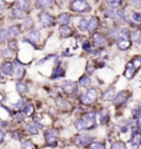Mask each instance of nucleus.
I'll list each match as a JSON object with an SVG mask.
<instances>
[{"label": "nucleus", "instance_id": "nucleus-1", "mask_svg": "<svg viewBox=\"0 0 141 149\" xmlns=\"http://www.w3.org/2000/svg\"><path fill=\"white\" fill-rule=\"evenodd\" d=\"M44 139H45V147H56L58 146V132L56 129H47L43 134Z\"/></svg>", "mask_w": 141, "mask_h": 149}, {"label": "nucleus", "instance_id": "nucleus-2", "mask_svg": "<svg viewBox=\"0 0 141 149\" xmlns=\"http://www.w3.org/2000/svg\"><path fill=\"white\" fill-rule=\"evenodd\" d=\"M69 8L75 12H88L90 10V6L87 3L86 0H73Z\"/></svg>", "mask_w": 141, "mask_h": 149}, {"label": "nucleus", "instance_id": "nucleus-3", "mask_svg": "<svg viewBox=\"0 0 141 149\" xmlns=\"http://www.w3.org/2000/svg\"><path fill=\"white\" fill-rule=\"evenodd\" d=\"M97 97V91L96 88H89L88 91H86L84 93L82 97H81V102L84 105H90L93 104Z\"/></svg>", "mask_w": 141, "mask_h": 149}, {"label": "nucleus", "instance_id": "nucleus-4", "mask_svg": "<svg viewBox=\"0 0 141 149\" xmlns=\"http://www.w3.org/2000/svg\"><path fill=\"white\" fill-rule=\"evenodd\" d=\"M92 141H93V137L90 135H87V134H79V135H76L74 137V144L78 147L86 146V145L90 144Z\"/></svg>", "mask_w": 141, "mask_h": 149}, {"label": "nucleus", "instance_id": "nucleus-5", "mask_svg": "<svg viewBox=\"0 0 141 149\" xmlns=\"http://www.w3.org/2000/svg\"><path fill=\"white\" fill-rule=\"evenodd\" d=\"M40 23H41L42 27L44 28L52 27L53 24H54V18L50 13L43 11V12L40 13Z\"/></svg>", "mask_w": 141, "mask_h": 149}, {"label": "nucleus", "instance_id": "nucleus-6", "mask_svg": "<svg viewBox=\"0 0 141 149\" xmlns=\"http://www.w3.org/2000/svg\"><path fill=\"white\" fill-rule=\"evenodd\" d=\"M74 126L76 128V130H78V132H82V130H87V129H90V128H93V124H90L88 123L85 118H81V119H77L75 124H74Z\"/></svg>", "mask_w": 141, "mask_h": 149}, {"label": "nucleus", "instance_id": "nucleus-7", "mask_svg": "<svg viewBox=\"0 0 141 149\" xmlns=\"http://www.w3.org/2000/svg\"><path fill=\"white\" fill-rule=\"evenodd\" d=\"M40 38H41V32L37 30V29H32L31 31L28 33L26 39H24V40L28 41V42H30L32 45H34L40 40Z\"/></svg>", "mask_w": 141, "mask_h": 149}, {"label": "nucleus", "instance_id": "nucleus-8", "mask_svg": "<svg viewBox=\"0 0 141 149\" xmlns=\"http://www.w3.org/2000/svg\"><path fill=\"white\" fill-rule=\"evenodd\" d=\"M0 72L6 76H11L15 72V66L11 62H3L0 66Z\"/></svg>", "mask_w": 141, "mask_h": 149}, {"label": "nucleus", "instance_id": "nucleus-9", "mask_svg": "<svg viewBox=\"0 0 141 149\" xmlns=\"http://www.w3.org/2000/svg\"><path fill=\"white\" fill-rule=\"evenodd\" d=\"M63 90H64L65 93L73 95L77 92V84L73 81H67V82H65L63 84Z\"/></svg>", "mask_w": 141, "mask_h": 149}, {"label": "nucleus", "instance_id": "nucleus-10", "mask_svg": "<svg viewBox=\"0 0 141 149\" xmlns=\"http://www.w3.org/2000/svg\"><path fill=\"white\" fill-rule=\"evenodd\" d=\"M65 75V71L61 65H56V68L54 69L52 75H51V80H56V79H61Z\"/></svg>", "mask_w": 141, "mask_h": 149}, {"label": "nucleus", "instance_id": "nucleus-11", "mask_svg": "<svg viewBox=\"0 0 141 149\" xmlns=\"http://www.w3.org/2000/svg\"><path fill=\"white\" fill-rule=\"evenodd\" d=\"M93 39H94V42L96 44V47H105L107 44V41L104 38V36H101L99 33H95L93 36Z\"/></svg>", "mask_w": 141, "mask_h": 149}, {"label": "nucleus", "instance_id": "nucleus-12", "mask_svg": "<svg viewBox=\"0 0 141 149\" xmlns=\"http://www.w3.org/2000/svg\"><path fill=\"white\" fill-rule=\"evenodd\" d=\"M30 0H17L16 1V7L18 9H21L23 11H26L30 9Z\"/></svg>", "mask_w": 141, "mask_h": 149}, {"label": "nucleus", "instance_id": "nucleus-13", "mask_svg": "<svg viewBox=\"0 0 141 149\" xmlns=\"http://www.w3.org/2000/svg\"><path fill=\"white\" fill-rule=\"evenodd\" d=\"M98 24H99V20H98L96 17H93L88 22V29H87V30H88L89 33H93V32L97 29Z\"/></svg>", "mask_w": 141, "mask_h": 149}, {"label": "nucleus", "instance_id": "nucleus-14", "mask_svg": "<svg viewBox=\"0 0 141 149\" xmlns=\"http://www.w3.org/2000/svg\"><path fill=\"white\" fill-rule=\"evenodd\" d=\"M26 129L28 130V133L31 134V135H38L40 128L38 127L37 125H35V123L33 122V123H29V124H26Z\"/></svg>", "mask_w": 141, "mask_h": 149}, {"label": "nucleus", "instance_id": "nucleus-15", "mask_svg": "<svg viewBox=\"0 0 141 149\" xmlns=\"http://www.w3.org/2000/svg\"><path fill=\"white\" fill-rule=\"evenodd\" d=\"M126 96H127V92H125V91H122V92H120V93H118L117 96L115 97V100H114V103H115L116 105H120V104H122V103L127 100Z\"/></svg>", "mask_w": 141, "mask_h": 149}, {"label": "nucleus", "instance_id": "nucleus-16", "mask_svg": "<svg viewBox=\"0 0 141 149\" xmlns=\"http://www.w3.org/2000/svg\"><path fill=\"white\" fill-rule=\"evenodd\" d=\"M58 22L61 23V26H67L71 22V16L68 13H61L58 18Z\"/></svg>", "mask_w": 141, "mask_h": 149}, {"label": "nucleus", "instance_id": "nucleus-17", "mask_svg": "<svg viewBox=\"0 0 141 149\" xmlns=\"http://www.w3.org/2000/svg\"><path fill=\"white\" fill-rule=\"evenodd\" d=\"M72 29L67 26H61L60 27V34L62 38H68L72 36Z\"/></svg>", "mask_w": 141, "mask_h": 149}, {"label": "nucleus", "instance_id": "nucleus-18", "mask_svg": "<svg viewBox=\"0 0 141 149\" xmlns=\"http://www.w3.org/2000/svg\"><path fill=\"white\" fill-rule=\"evenodd\" d=\"M117 44H118V48L120 49V50L125 51V50L130 48L131 43H130V41H129V39H119Z\"/></svg>", "mask_w": 141, "mask_h": 149}, {"label": "nucleus", "instance_id": "nucleus-19", "mask_svg": "<svg viewBox=\"0 0 141 149\" xmlns=\"http://www.w3.org/2000/svg\"><path fill=\"white\" fill-rule=\"evenodd\" d=\"M16 88H17V92L19 93V94H26L28 93V85H26V83H23V82H18L16 85Z\"/></svg>", "mask_w": 141, "mask_h": 149}, {"label": "nucleus", "instance_id": "nucleus-20", "mask_svg": "<svg viewBox=\"0 0 141 149\" xmlns=\"http://www.w3.org/2000/svg\"><path fill=\"white\" fill-rule=\"evenodd\" d=\"M11 15H12V17H13L15 19H22V18H26V11L16 8V9L12 10Z\"/></svg>", "mask_w": 141, "mask_h": 149}, {"label": "nucleus", "instance_id": "nucleus-21", "mask_svg": "<svg viewBox=\"0 0 141 149\" xmlns=\"http://www.w3.org/2000/svg\"><path fill=\"white\" fill-rule=\"evenodd\" d=\"M135 66H133V64L132 63H129L127 65V69H126V72H125V76L127 79H131L133 74H135Z\"/></svg>", "mask_w": 141, "mask_h": 149}, {"label": "nucleus", "instance_id": "nucleus-22", "mask_svg": "<svg viewBox=\"0 0 141 149\" xmlns=\"http://www.w3.org/2000/svg\"><path fill=\"white\" fill-rule=\"evenodd\" d=\"M33 111H34V108H33L31 104H26L22 108V113H23L24 116H31L32 114H33Z\"/></svg>", "mask_w": 141, "mask_h": 149}, {"label": "nucleus", "instance_id": "nucleus-23", "mask_svg": "<svg viewBox=\"0 0 141 149\" xmlns=\"http://www.w3.org/2000/svg\"><path fill=\"white\" fill-rule=\"evenodd\" d=\"M78 84L82 86V87H88V86L90 85V79H89L88 76L84 75V76H82L78 80Z\"/></svg>", "mask_w": 141, "mask_h": 149}, {"label": "nucleus", "instance_id": "nucleus-24", "mask_svg": "<svg viewBox=\"0 0 141 149\" xmlns=\"http://www.w3.org/2000/svg\"><path fill=\"white\" fill-rule=\"evenodd\" d=\"M8 32H9V36H10V37L16 38V37H18V34L20 33V28H19V26H11V27L9 28Z\"/></svg>", "mask_w": 141, "mask_h": 149}, {"label": "nucleus", "instance_id": "nucleus-25", "mask_svg": "<svg viewBox=\"0 0 141 149\" xmlns=\"http://www.w3.org/2000/svg\"><path fill=\"white\" fill-rule=\"evenodd\" d=\"M22 149H37V146L32 140L26 139L24 141H22Z\"/></svg>", "mask_w": 141, "mask_h": 149}, {"label": "nucleus", "instance_id": "nucleus-26", "mask_svg": "<svg viewBox=\"0 0 141 149\" xmlns=\"http://www.w3.org/2000/svg\"><path fill=\"white\" fill-rule=\"evenodd\" d=\"M33 23H34V22H33L31 17H26L24 20H23V27H24L26 30H29V29H32Z\"/></svg>", "mask_w": 141, "mask_h": 149}, {"label": "nucleus", "instance_id": "nucleus-27", "mask_svg": "<svg viewBox=\"0 0 141 149\" xmlns=\"http://www.w3.org/2000/svg\"><path fill=\"white\" fill-rule=\"evenodd\" d=\"M107 120H108V112L106 109H103L99 113V122L100 124H106Z\"/></svg>", "mask_w": 141, "mask_h": 149}, {"label": "nucleus", "instance_id": "nucleus-28", "mask_svg": "<svg viewBox=\"0 0 141 149\" xmlns=\"http://www.w3.org/2000/svg\"><path fill=\"white\" fill-rule=\"evenodd\" d=\"M78 29L81 30V31H86V30L88 29V21H87L85 18H83V19L79 21Z\"/></svg>", "mask_w": 141, "mask_h": 149}, {"label": "nucleus", "instance_id": "nucleus-29", "mask_svg": "<svg viewBox=\"0 0 141 149\" xmlns=\"http://www.w3.org/2000/svg\"><path fill=\"white\" fill-rule=\"evenodd\" d=\"M56 103H58V105L61 108H63V109H68L69 108V103L68 102H66V101H64V100H62V98H58L56 100Z\"/></svg>", "mask_w": 141, "mask_h": 149}, {"label": "nucleus", "instance_id": "nucleus-30", "mask_svg": "<svg viewBox=\"0 0 141 149\" xmlns=\"http://www.w3.org/2000/svg\"><path fill=\"white\" fill-rule=\"evenodd\" d=\"M38 3L42 8H47V7H51L53 3L52 0H38Z\"/></svg>", "mask_w": 141, "mask_h": 149}, {"label": "nucleus", "instance_id": "nucleus-31", "mask_svg": "<svg viewBox=\"0 0 141 149\" xmlns=\"http://www.w3.org/2000/svg\"><path fill=\"white\" fill-rule=\"evenodd\" d=\"M95 117H96V115H95V113H87V114H85L84 115V117L86 120L90 124H94L95 123Z\"/></svg>", "mask_w": 141, "mask_h": 149}, {"label": "nucleus", "instance_id": "nucleus-32", "mask_svg": "<svg viewBox=\"0 0 141 149\" xmlns=\"http://www.w3.org/2000/svg\"><path fill=\"white\" fill-rule=\"evenodd\" d=\"M8 36H9L8 30H6V29H0V43L6 41Z\"/></svg>", "mask_w": 141, "mask_h": 149}, {"label": "nucleus", "instance_id": "nucleus-33", "mask_svg": "<svg viewBox=\"0 0 141 149\" xmlns=\"http://www.w3.org/2000/svg\"><path fill=\"white\" fill-rule=\"evenodd\" d=\"M107 3L111 8H118L121 5V0H107Z\"/></svg>", "mask_w": 141, "mask_h": 149}, {"label": "nucleus", "instance_id": "nucleus-34", "mask_svg": "<svg viewBox=\"0 0 141 149\" xmlns=\"http://www.w3.org/2000/svg\"><path fill=\"white\" fill-rule=\"evenodd\" d=\"M88 149H106L105 148V145L101 143H92L89 145Z\"/></svg>", "mask_w": 141, "mask_h": 149}, {"label": "nucleus", "instance_id": "nucleus-35", "mask_svg": "<svg viewBox=\"0 0 141 149\" xmlns=\"http://www.w3.org/2000/svg\"><path fill=\"white\" fill-rule=\"evenodd\" d=\"M114 97V90H108L104 94V100L105 101H110Z\"/></svg>", "mask_w": 141, "mask_h": 149}, {"label": "nucleus", "instance_id": "nucleus-36", "mask_svg": "<svg viewBox=\"0 0 141 149\" xmlns=\"http://www.w3.org/2000/svg\"><path fill=\"white\" fill-rule=\"evenodd\" d=\"M119 39H128L129 38V32L127 29H122L120 32H119Z\"/></svg>", "mask_w": 141, "mask_h": 149}, {"label": "nucleus", "instance_id": "nucleus-37", "mask_svg": "<svg viewBox=\"0 0 141 149\" xmlns=\"http://www.w3.org/2000/svg\"><path fill=\"white\" fill-rule=\"evenodd\" d=\"M111 149H126V147L125 145L122 144V143H120V141H116V143L113 144Z\"/></svg>", "mask_w": 141, "mask_h": 149}, {"label": "nucleus", "instance_id": "nucleus-38", "mask_svg": "<svg viewBox=\"0 0 141 149\" xmlns=\"http://www.w3.org/2000/svg\"><path fill=\"white\" fill-rule=\"evenodd\" d=\"M0 55L3 58H9L10 56V50L9 49H2L0 50Z\"/></svg>", "mask_w": 141, "mask_h": 149}, {"label": "nucleus", "instance_id": "nucleus-39", "mask_svg": "<svg viewBox=\"0 0 141 149\" xmlns=\"http://www.w3.org/2000/svg\"><path fill=\"white\" fill-rule=\"evenodd\" d=\"M8 49L11 50V51H16L17 49H18V43L16 41H10L9 44H8Z\"/></svg>", "mask_w": 141, "mask_h": 149}, {"label": "nucleus", "instance_id": "nucleus-40", "mask_svg": "<svg viewBox=\"0 0 141 149\" xmlns=\"http://www.w3.org/2000/svg\"><path fill=\"white\" fill-rule=\"evenodd\" d=\"M132 19H133V21L137 22V23H141V13L135 12L133 16H132Z\"/></svg>", "mask_w": 141, "mask_h": 149}, {"label": "nucleus", "instance_id": "nucleus-41", "mask_svg": "<svg viewBox=\"0 0 141 149\" xmlns=\"http://www.w3.org/2000/svg\"><path fill=\"white\" fill-rule=\"evenodd\" d=\"M23 106H24V103H23V101H22V100H20V101L18 102L17 104H15V105H13V108H15V109H17V111H20L21 108H23Z\"/></svg>", "mask_w": 141, "mask_h": 149}, {"label": "nucleus", "instance_id": "nucleus-42", "mask_svg": "<svg viewBox=\"0 0 141 149\" xmlns=\"http://www.w3.org/2000/svg\"><path fill=\"white\" fill-rule=\"evenodd\" d=\"M133 66H135V69H139L141 66V56H139V58H137V59H135V61H133Z\"/></svg>", "mask_w": 141, "mask_h": 149}, {"label": "nucleus", "instance_id": "nucleus-43", "mask_svg": "<svg viewBox=\"0 0 141 149\" xmlns=\"http://www.w3.org/2000/svg\"><path fill=\"white\" fill-rule=\"evenodd\" d=\"M23 118H24V115H22V114H20V113L16 114V116H15V119H16V122H18V123L22 122V120H23Z\"/></svg>", "mask_w": 141, "mask_h": 149}, {"label": "nucleus", "instance_id": "nucleus-44", "mask_svg": "<svg viewBox=\"0 0 141 149\" xmlns=\"http://www.w3.org/2000/svg\"><path fill=\"white\" fill-rule=\"evenodd\" d=\"M83 49L85 50V51H87V52H90L92 51V49H90V44H89V42H85L83 44Z\"/></svg>", "mask_w": 141, "mask_h": 149}, {"label": "nucleus", "instance_id": "nucleus-45", "mask_svg": "<svg viewBox=\"0 0 141 149\" xmlns=\"http://www.w3.org/2000/svg\"><path fill=\"white\" fill-rule=\"evenodd\" d=\"M5 137H6V134L2 129H0V144H2L5 141Z\"/></svg>", "mask_w": 141, "mask_h": 149}, {"label": "nucleus", "instance_id": "nucleus-46", "mask_svg": "<svg viewBox=\"0 0 141 149\" xmlns=\"http://www.w3.org/2000/svg\"><path fill=\"white\" fill-rule=\"evenodd\" d=\"M5 9V1L3 0H0V11Z\"/></svg>", "mask_w": 141, "mask_h": 149}, {"label": "nucleus", "instance_id": "nucleus-47", "mask_svg": "<svg viewBox=\"0 0 141 149\" xmlns=\"http://www.w3.org/2000/svg\"><path fill=\"white\" fill-rule=\"evenodd\" d=\"M132 2L136 6H141V0H132Z\"/></svg>", "mask_w": 141, "mask_h": 149}, {"label": "nucleus", "instance_id": "nucleus-48", "mask_svg": "<svg viewBox=\"0 0 141 149\" xmlns=\"http://www.w3.org/2000/svg\"><path fill=\"white\" fill-rule=\"evenodd\" d=\"M1 80H2V77H1V75H0V81H1Z\"/></svg>", "mask_w": 141, "mask_h": 149}, {"label": "nucleus", "instance_id": "nucleus-49", "mask_svg": "<svg viewBox=\"0 0 141 149\" xmlns=\"http://www.w3.org/2000/svg\"><path fill=\"white\" fill-rule=\"evenodd\" d=\"M64 1H67V0H64Z\"/></svg>", "mask_w": 141, "mask_h": 149}]
</instances>
